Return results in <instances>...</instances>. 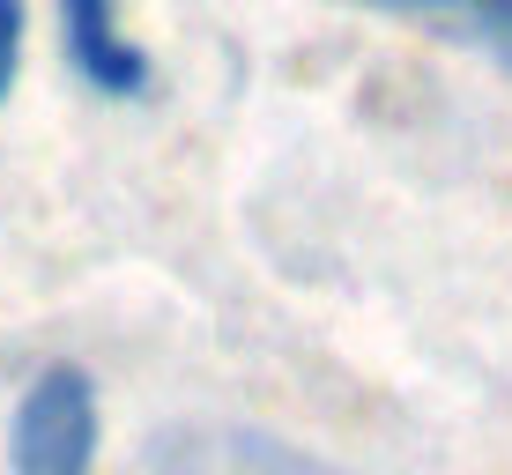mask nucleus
I'll use <instances>...</instances> for the list:
<instances>
[{"label":"nucleus","mask_w":512,"mask_h":475,"mask_svg":"<svg viewBox=\"0 0 512 475\" xmlns=\"http://www.w3.org/2000/svg\"><path fill=\"white\" fill-rule=\"evenodd\" d=\"M97 438V379L82 364H45L15 401L8 461L15 475H97Z\"/></svg>","instance_id":"1"},{"label":"nucleus","mask_w":512,"mask_h":475,"mask_svg":"<svg viewBox=\"0 0 512 475\" xmlns=\"http://www.w3.org/2000/svg\"><path fill=\"white\" fill-rule=\"evenodd\" d=\"M52 15H60L67 67H75L97 97H141L149 90V52L127 38L119 0H52Z\"/></svg>","instance_id":"2"},{"label":"nucleus","mask_w":512,"mask_h":475,"mask_svg":"<svg viewBox=\"0 0 512 475\" xmlns=\"http://www.w3.org/2000/svg\"><path fill=\"white\" fill-rule=\"evenodd\" d=\"M171 475H342L297 446H275L260 431H179L171 438Z\"/></svg>","instance_id":"3"},{"label":"nucleus","mask_w":512,"mask_h":475,"mask_svg":"<svg viewBox=\"0 0 512 475\" xmlns=\"http://www.w3.org/2000/svg\"><path fill=\"white\" fill-rule=\"evenodd\" d=\"M349 8H379L401 23H423L453 45L490 52L498 67H512V0H349Z\"/></svg>","instance_id":"4"},{"label":"nucleus","mask_w":512,"mask_h":475,"mask_svg":"<svg viewBox=\"0 0 512 475\" xmlns=\"http://www.w3.org/2000/svg\"><path fill=\"white\" fill-rule=\"evenodd\" d=\"M23 75V0H0V104Z\"/></svg>","instance_id":"5"}]
</instances>
